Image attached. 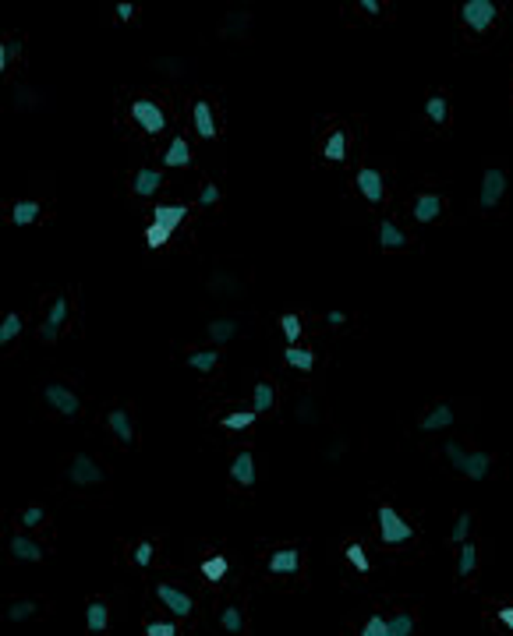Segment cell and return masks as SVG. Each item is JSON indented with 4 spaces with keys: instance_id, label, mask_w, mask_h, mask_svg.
<instances>
[{
    "instance_id": "cell-44",
    "label": "cell",
    "mask_w": 513,
    "mask_h": 636,
    "mask_svg": "<svg viewBox=\"0 0 513 636\" xmlns=\"http://www.w3.org/2000/svg\"><path fill=\"white\" fill-rule=\"evenodd\" d=\"M43 520H46V513H43L39 506H32V509L21 513V527H36V523H43Z\"/></svg>"
},
{
    "instance_id": "cell-22",
    "label": "cell",
    "mask_w": 513,
    "mask_h": 636,
    "mask_svg": "<svg viewBox=\"0 0 513 636\" xmlns=\"http://www.w3.org/2000/svg\"><path fill=\"white\" fill-rule=\"evenodd\" d=\"M160 184H163V174H160V170H149V167H145V170H138V174H135V194L149 198V194H152V191H156Z\"/></svg>"
},
{
    "instance_id": "cell-9",
    "label": "cell",
    "mask_w": 513,
    "mask_h": 636,
    "mask_svg": "<svg viewBox=\"0 0 513 636\" xmlns=\"http://www.w3.org/2000/svg\"><path fill=\"white\" fill-rule=\"evenodd\" d=\"M358 191L365 194V202L379 205V202H383V174H379V170H372V167L358 170Z\"/></svg>"
},
{
    "instance_id": "cell-50",
    "label": "cell",
    "mask_w": 513,
    "mask_h": 636,
    "mask_svg": "<svg viewBox=\"0 0 513 636\" xmlns=\"http://www.w3.org/2000/svg\"><path fill=\"white\" fill-rule=\"evenodd\" d=\"M361 11H368V14H379V0H361Z\"/></svg>"
},
{
    "instance_id": "cell-17",
    "label": "cell",
    "mask_w": 513,
    "mask_h": 636,
    "mask_svg": "<svg viewBox=\"0 0 513 636\" xmlns=\"http://www.w3.org/2000/svg\"><path fill=\"white\" fill-rule=\"evenodd\" d=\"M453 417H457V414H453V407L439 403L432 414H425V417H421V432H439V428H450V424H453Z\"/></svg>"
},
{
    "instance_id": "cell-16",
    "label": "cell",
    "mask_w": 513,
    "mask_h": 636,
    "mask_svg": "<svg viewBox=\"0 0 513 636\" xmlns=\"http://www.w3.org/2000/svg\"><path fill=\"white\" fill-rule=\"evenodd\" d=\"M68 318V301L64 297H57L53 301V308H50V318L43 322V340H57V333H61V322Z\"/></svg>"
},
{
    "instance_id": "cell-24",
    "label": "cell",
    "mask_w": 513,
    "mask_h": 636,
    "mask_svg": "<svg viewBox=\"0 0 513 636\" xmlns=\"http://www.w3.org/2000/svg\"><path fill=\"white\" fill-rule=\"evenodd\" d=\"M273 403H276L273 385H269V382H259V385H255V396H252V410H255V414H266V410H273Z\"/></svg>"
},
{
    "instance_id": "cell-46",
    "label": "cell",
    "mask_w": 513,
    "mask_h": 636,
    "mask_svg": "<svg viewBox=\"0 0 513 636\" xmlns=\"http://www.w3.org/2000/svg\"><path fill=\"white\" fill-rule=\"evenodd\" d=\"M135 562H138V565H149V562H152V545H149V541H142V545L135 548Z\"/></svg>"
},
{
    "instance_id": "cell-41",
    "label": "cell",
    "mask_w": 513,
    "mask_h": 636,
    "mask_svg": "<svg viewBox=\"0 0 513 636\" xmlns=\"http://www.w3.org/2000/svg\"><path fill=\"white\" fill-rule=\"evenodd\" d=\"M442 453H446V459L453 463V470H464V459H467V453H464L457 442H446V446H442Z\"/></svg>"
},
{
    "instance_id": "cell-40",
    "label": "cell",
    "mask_w": 513,
    "mask_h": 636,
    "mask_svg": "<svg viewBox=\"0 0 513 636\" xmlns=\"http://www.w3.org/2000/svg\"><path fill=\"white\" fill-rule=\"evenodd\" d=\"M32 612H36V605H32V601H14V605L7 608V619H11V622H18V619H28Z\"/></svg>"
},
{
    "instance_id": "cell-27",
    "label": "cell",
    "mask_w": 513,
    "mask_h": 636,
    "mask_svg": "<svg viewBox=\"0 0 513 636\" xmlns=\"http://www.w3.org/2000/svg\"><path fill=\"white\" fill-rule=\"evenodd\" d=\"M11 219H14L18 226L36 223V219H39V202H18V205L11 209Z\"/></svg>"
},
{
    "instance_id": "cell-7",
    "label": "cell",
    "mask_w": 513,
    "mask_h": 636,
    "mask_svg": "<svg viewBox=\"0 0 513 636\" xmlns=\"http://www.w3.org/2000/svg\"><path fill=\"white\" fill-rule=\"evenodd\" d=\"M68 477L75 481V484H100L103 481V470L89 459V456H75L71 459V470H68Z\"/></svg>"
},
{
    "instance_id": "cell-49",
    "label": "cell",
    "mask_w": 513,
    "mask_h": 636,
    "mask_svg": "<svg viewBox=\"0 0 513 636\" xmlns=\"http://www.w3.org/2000/svg\"><path fill=\"white\" fill-rule=\"evenodd\" d=\"M499 622H503L507 630H513V608H499Z\"/></svg>"
},
{
    "instance_id": "cell-43",
    "label": "cell",
    "mask_w": 513,
    "mask_h": 636,
    "mask_svg": "<svg viewBox=\"0 0 513 636\" xmlns=\"http://www.w3.org/2000/svg\"><path fill=\"white\" fill-rule=\"evenodd\" d=\"M145 636H177V626L174 622H149Z\"/></svg>"
},
{
    "instance_id": "cell-31",
    "label": "cell",
    "mask_w": 513,
    "mask_h": 636,
    "mask_svg": "<svg viewBox=\"0 0 513 636\" xmlns=\"http://www.w3.org/2000/svg\"><path fill=\"white\" fill-rule=\"evenodd\" d=\"M425 113H428V120H435V124H446V117H450V106H446V99H442V95H428V99H425Z\"/></svg>"
},
{
    "instance_id": "cell-42",
    "label": "cell",
    "mask_w": 513,
    "mask_h": 636,
    "mask_svg": "<svg viewBox=\"0 0 513 636\" xmlns=\"http://www.w3.org/2000/svg\"><path fill=\"white\" fill-rule=\"evenodd\" d=\"M386 630H390V626H386V619H383V615H372V619L365 622L361 636H386Z\"/></svg>"
},
{
    "instance_id": "cell-29",
    "label": "cell",
    "mask_w": 513,
    "mask_h": 636,
    "mask_svg": "<svg viewBox=\"0 0 513 636\" xmlns=\"http://www.w3.org/2000/svg\"><path fill=\"white\" fill-rule=\"evenodd\" d=\"M255 417H259L255 410H237V414H227V417H223V428H227V432H244V428L255 424Z\"/></svg>"
},
{
    "instance_id": "cell-52",
    "label": "cell",
    "mask_w": 513,
    "mask_h": 636,
    "mask_svg": "<svg viewBox=\"0 0 513 636\" xmlns=\"http://www.w3.org/2000/svg\"><path fill=\"white\" fill-rule=\"evenodd\" d=\"M386 636H390V630H386Z\"/></svg>"
},
{
    "instance_id": "cell-21",
    "label": "cell",
    "mask_w": 513,
    "mask_h": 636,
    "mask_svg": "<svg viewBox=\"0 0 513 636\" xmlns=\"http://www.w3.org/2000/svg\"><path fill=\"white\" fill-rule=\"evenodd\" d=\"M379 244H383L386 251H397V248H404V244H408V237L397 230V223L383 219V223H379Z\"/></svg>"
},
{
    "instance_id": "cell-10",
    "label": "cell",
    "mask_w": 513,
    "mask_h": 636,
    "mask_svg": "<svg viewBox=\"0 0 513 636\" xmlns=\"http://www.w3.org/2000/svg\"><path fill=\"white\" fill-rule=\"evenodd\" d=\"M230 477L241 484V488H252L255 484V456L252 453H237L230 463Z\"/></svg>"
},
{
    "instance_id": "cell-8",
    "label": "cell",
    "mask_w": 513,
    "mask_h": 636,
    "mask_svg": "<svg viewBox=\"0 0 513 636\" xmlns=\"http://www.w3.org/2000/svg\"><path fill=\"white\" fill-rule=\"evenodd\" d=\"M269 573H284V576H294L298 573V565H301V551L298 548H280V551H273L269 555Z\"/></svg>"
},
{
    "instance_id": "cell-14",
    "label": "cell",
    "mask_w": 513,
    "mask_h": 636,
    "mask_svg": "<svg viewBox=\"0 0 513 636\" xmlns=\"http://www.w3.org/2000/svg\"><path fill=\"white\" fill-rule=\"evenodd\" d=\"M489 470H492V456L489 453H467L464 459V477H471V481H482V477H489Z\"/></svg>"
},
{
    "instance_id": "cell-45",
    "label": "cell",
    "mask_w": 513,
    "mask_h": 636,
    "mask_svg": "<svg viewBox=\"0 0 513 636\" xmlns=\"http://www.w3.org/2000/svg\"><path fill=\"white\" fill-rule=\"evenodd\" d=\"M216 202H219V187H216V184H205L202 194H199V205L209 209V205H216Z\"/></svg>"
},
{
    "instance_id": "cell-51",
    "label": "cell",
    "mask_w": 513,
    "mask_h": 636,
    "mask_svg": "<svg viewBox=\"0 0 513 636\" xmlns=\"http://www.w3.org/2000/svg\"><path fill=\"white\" fill-rule=\"evenodd\" d=\"M7 61H11V57H7V46H4V43H0V75H4V71H7Z\"/></svg>"
},
{
    "instance_id": "cell-38",
    "label": "cell",
    "mask_w": 513,
    "mask_h": 636,
    "mask_svg": "<svg viewBox=\"0 0 513 636\" xmlns=\"http://www.w3.org/2000/svg\"><path fill=\"white\" fill-rule=\"evenodd\" d=\"M347 558H351V565H354L358 573H368V569H372V562H368V555H365L361 545H347Z\"/></svg>"
},
{
    "instance_id": "cell-34",
    "label": "cell",
    "mask_w": 513,
    "mask_h": 636,
    "mask_svg": "<svg viewBox=\"0 0 513 636\" xmlns=\"http://www.w3.org/2000/svg\"><path fill=\"white\" fill-rule=\"evenodd\" d=\"M219 361V354L216 350H195V354H188V364L195 367V371H212Z\"/></svg>"
},
{
    "instance_id": "cell-3",
    "label": "cell",
    "mask_w": 513,
    "mask_h": 636,
    "mask_svg": "<svg viewBox=\"0 0 513 636\" xmlns=\"http://www.w3.org/2000/svg\"><path fill=\"white\" fill-rule=\"evenodd\" d=\"M131 117H135V124H138L142 131H149V135H160V131L167 127V113H163L152 99H135V103H131Z\"/></svg>"
},
{
    "instance_id": "cell-13",
    "label": "cell",
    "mask_w": 513,
    "mask_h": 636,
    "mask_svg": "<svg viewBox=\"0 0 513 636\" xmlns=\"http://www.w3.org/2000/svg\"><path fill=\"white\" fill-rule=\"evenodd\" d=\"M106 424H110V432H113V435H117L124 446H131V442H135V428H131V417H128V410H110Z\"/></svg>"
},
{
    "instance_id": "cell-25",
    "label": "cell",
    "mask_w": 513,
    "mask_h": 636,
    "mask_svg": "<svg viewBox=\"0 0 513 636\" xmlns=\"http://www.w3.org/2000/svg\"><path fill=\"white\" fill-rule=\"evenodd\" d=\"M475 565H478V548L464 541V545H460V555H457V573H460V580H464V576H471V573H475Z\"/></svg>"
},
{
    "instance_id": "cell-23",
    "label": "cell",
    "mask_w": 513,
    "mask_h": 636,
    "mask_svg": "<svg viewBox=\"0 0 513 636\" xmlns=\"http://www.w3.org/2000/svg\"><path fill=\"white\" fill-rule=\"evenodd\" d=\"M322 156H326L329 163H343V160H347V135H343V131H333L329 142H326V149H322Z\"/></svg>"
},
{
    "instance_id": "cell-19",
    "label": "cell",
    "mask_w": 513,
    "mask_h": 636,
    "mask_svg": "<svg viewBox=\"0 0 513 636\" xmlns=\"http://www.w3.org/2000/svg\"><path fill=\"white\" fill-rule=\"evenodd\" d=\"M86 626H89V633H106V626H110V608H106V601H93V605L86 608Z\"/></svg>"
},
{
    "instance_id": "cell-26",
    "label": "cell",
    "mask_w": 513,
    "mask_h": 636,
    "mask_svg": "<svg viewBox=\"0 0 513 636\" xmlns=\"http://www.w3.org/2000/svg\"><path fill=\"white\" fill-rule=\"evenodd\" d=\"M227 569H230V562L223 558V555H212V558H205L202 562V576L209 583H219L223 576H227Z\"/></svg>"
},
{
    "instance_id": "cell-48",
    "label": "cell",
    "mask_w": 513,
    "mask_h": 636,
    "mask_svg": "<svg viewBox=\"0 0 513 636\" xmlns=\"http://www.w3.org/2000/svg\"><path fill=\"white\" fill-rule=\"evenodd\" d=\"M326 322H329V325H343V322H347V315H343V311H329V315H326Z\"/></svg>"
},
{
    "instance_id": "cell-18",
    "label": "cell",
    "mask_w": 513,
    "mask_h": 636,
    "mask_svg": "<svg viewBox=\"0 0 513 636\" xmlns=\"http://www.w3.org/2000/svg\"><path fill=\"white\" fill-rule=\"evenodd\" d=\"M11 555H14V558H21V562H39V558H43V555H46V551H43V545H36V541H28V538H21V534H18V538H11Z\"/></svg>"
},
{
    "instance_id": "cell-12",
    "label": "cell",
    "mask_w": 513,
    "mask_h": 636,
    "mask_svg": "<svg viewBox=\"0 0 513 636\" xmlns=\"http://www.w3.org/2000/svg\"><path fill=\"white\" fill-rule=\"evenodd\" d=\"M185 216H188V205H156V209H152V223H160V226H167V230L181 226Z\"/></svg>"
},
{
    "instance_id": "cell-5",
    "label": "cell",
    "mask_w": 513,
    "mask_h": 636,
    "mask_svg": "<svg viewBox=\"0 0 513 636\" xmlns=\"http://www.w3.org/2000/svg\"><path fill=\"white\" fill-rule=\"evenodd\" d=\"M43 396H46V403H50L57 414H64V417H75V414L82 410V400H78L71 389H64V385H46Z\"/></svg>"
},
{
    "instance_id": "cell-30",
    "label": "cell",
    "mask_w": 513,
    "mask_h": 636,
    "mask_svg": "<svg viewBox=\"0 0 513 636\" xmlns=\"http://www.w3.org/2000/svg\"><path fill=\"white\" fill-rule=\"evenodd\" d=\"M284 358H287L291 367H298V371H311V367H315V354H311V350H301V347H287Z\"/></svg>"
},
{
    "instance_id": "cell-1",
    "label": "cell",
    "mask_w": 513,
    "mask_h": 636,
    "mask_svg": "<svg viewBox=\"0 0 513 636\" xmlns=\"http://www.w3.org/2000/svg\"><path fill=\"white\" fill-rule=\"evenodd\" d=\"M410 534H414L410 523L393 506H379V541L383 545H408Z\"/></svg>"
},
{
    "instance_id": "cell-33",
    "label": "cell",
    "mask_w": 513,
    "mask_h": 636,
    "mask_svg": "<svg viewBox=\"0 0 513 636\" xmlns=\"http://www.w3.org/2000/svg\"><path fill=\"white\" fill-rule=\"evenodd\" d=\"M219 626L227 630V633H241L244 630V615H241V608H223V615H219Z\"/></svg>"
},
{
    "instance_id": "cell-28",
    "label": "cell",
    "mask_w": 513,
    "mask_h": 636,
    "mask_svg": "<svg viewBox=\"0 0 513 636\" xmlns=\"http://www.w3.org/2000/svg\"><path fill=\"white\" fill-rule=\"evenodd\" d=\"M234 333H237V322H234V318H216V322H209V336H212L216 343L234 340Z\"/></svg>"
},
{
    "instance_id": "cell-37",
    "label": "cell",
    "mask_w": 513,
    "mask_h": 636,
    "mask_svg": "<svg viewBox=\"0 0 513 636\" xmlns=\"http://www.w3.org/2000/svg\"><path fill=\"white\" fill-rule=\"evenodd\" d=\"M467 531H471V513H460L457 523H453V531H450V541H453V545H464V541H467Z\"/></svg>"
},
{
    "instance_id": "cell-35",
    "label": "cell",
    "mask_w": 513,
    "mask_h": 636,
    "mask_svg": "<svg viewBox=\"0 0 513 636\" xmlns=\"http://www.w3.org/2000/svg\"><path fill=\"white\" fill-rule=\"evenodd\" d=\"M386 626H390V636H410V633H414V619H410L408 612H400V615L386 619Z\"/></svg>"
},
{
    "instance_id": "cell-32",
    "label": "cell",
    "mask_w": 513,
    "mask_h": 636,
    "mask_svg": "<svg viewBox=\"0 0 513 636\" xmlns=\"http://www.w3.org/2000/svg\"><path fill=\"white\" fill-rule=\"evenodd\" d=\"M18 333H21V315H18V311H7V315H4V322H0V347H4V343H11Z\"/></svg>"
},
{
    "instance_id": "cell-2",
    "label": "cell",
    "mask_w": 513,
    "mask_h": 636,
    "mask_svg": "<svg viewBox=\"0 0 513 636\" xmlns=\"http://www.w3.org/2000/svg\"><path fill=\"white\" fill-rule=\"evenodd\" d=\"M460 14H464V25L471 28V32H485L492 21H496V4L492 0H464V7H460Z\"/></svg>"
},
{
    "instance_id": "cell-6",
    "label": "cell",
    "mask_w": 513,
    "mask_h": 636,
    "mask_svg": "<svg viewBox=\"0 0 513 636\" xmlns=\"http://www.w3.org/2000/svg\"><path fill=\"white\" fill-rule=\"evenodd\" d=\"M156 598H160V601H163V605H167V608H170L174 615H181V619L195 612V601H192V598H188L185 590L170 587V583H156Z\"/></svg>"
},
{
    "instance_id": "cell-39",
    "label": "cell",
    "mask_w": 513,
    "mask_h": 636,
    "mask_svg": "<svg viewBox=\"0 0 513 636\" xmlns=\"http://www.w3.org/2000/svg\"><path fill=\"white\" fill-rule=\"evenodd\" d=\"M280 329H284V336H287L291 347H294L298 336H301V318H298V315H284V318H280Z\"/></svg>"
},
{
    "instance_id": "cell-20",
    "label": "cell",
    "mask_w": 513,
    "mask_h": 636,
    "mask_svg": "<svg viewBox=\"0 0 513 636\" xmlns=\"http://www.w3.org/2000/svg\"><path fill=\"white\" fill-rule=\"evenodd\" d=\"M163 163L167 167H188L192 163V145L185 138H174L170 149H167V156H163Z\"/></svg>"
},
{
    "instance_id": "cell-15",
    "label": "cell",
    "mask_w": 513,
    "mask_h": 636,
    "mask_svg": "<svg viewBox=\"0 0 513 636\" xmlns=\"http://www.w3.org/2000/svg\"><path fill=\"white\" fill-rule=\"evenodd\" d=\"M192 120H195V131H199L202 138H216V120H212V110H209L205 99H199V103L192 106Z\"/></svg>"
},
{
    "instance_id": "cell-11",
    "label": "cell",
    "mask_w": 513,
    "mask_h": 636,
    "mask_svg": "<svg viewBox=\"0 0 513 636\" xmlns=\"http://www.w3.org/2000/svg\"><path fill=\"white\" fill-rule=\"evenodd\" d=\"M439 212H442V198H439V194H432V191H428V194H418V202H414V219H418V223H432Z\"/></svg>"
},
{
    "instance_id": "cell-47",
    "label": "cell",
    "mask_w": 513,
    "mask_h": 636,
    "mask_svg": "<svg viewBox=\"0 0 513 636\" xmlns=\"http://www.w3.org/2000/svg\"><path fill=\"white\" fill-rule=\"evenodd\" d=\"M117 18H120V21H131V18H135V7H131V4H117Z\"/></svg>"
},
{
    "instance_id": "cell-4",
    "label": "cell",
    "mask_w": 513,
    "mask_h": 636,
    "mask_svg": "<svg viewBox=\"0 0 513 636\" xmlns=\"http://www.w3.org/2000/svg\"><path fill=\"white\" fill-rule=\"evenodd\" d=\"M503 191H507V174H503L499 167H489V170L482 174V194H478V205H482L485 212L496 209L499 198H503Z\"/></svg>"
},
{
    "instance_id": "cell-36",
    "label": "cell",
    "mask_w": 513,
    "mask_h": 636,
    "mask_svg": "<svg viewBox=\"0 0 513 636\" xmlns=\"http://www.w3.org/2000/svg\"><path fill=\"white\" fill-rule=\"evenodd\" d=\"M170 234H174V230H167V226H160V223H149V230H145V244H149V248H163V244L170 241Z\"/></svg>"
}]
</instances>
